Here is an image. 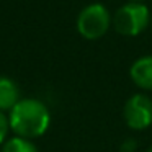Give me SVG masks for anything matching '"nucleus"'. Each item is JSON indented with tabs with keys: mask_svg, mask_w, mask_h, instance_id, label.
Here are the masks:
<instances>
[{
	"mask_svg": "<svg viewBox=\"0 0 152 152\" xmlns=\"http://www.w3.org/2000/svg\"><path fill=\"white\" fill-rule=\"evenodd\" d=\"M10 131V124H8V116L4 111H0V145L7 141V134Z\"/></svg>",
	"mask_w": 152,
	"mask_h": 152,
	"instance_id": "nucleus-8",
	"label": "nucleus"
},
{
	"mask_svg": "<svg viewBox=\"0 0 152 152\" xmlns=\"http://www.w3.org/2000/svg\"><path fill=\"white\" fill-rule=\"evenodd\" d=\"M131 80L142 90H152V56H142L129 69Z\"/></svg>",
	"mask_w": 152,
	"mask_h": 152,
	"instance_id": "nucleus-5",
	"label": "nucleus"
},
{
	"mask_svg": "<svg viewBox=\"0 0 152 152\" xmlns=\"http://www.w3.org/2000/svg\"><path fill=\"white\" fill-rule=\"evenodd\" d=\"M145 152H152V147H149V149H147V151H145Z\"/></svg>",
	"mask_w": 152,
	"mask_h": 152,
	"instance_id": "nucleus-10",
	"label": "nucleus"
},
{
	"mask_svg": "<svg viewBox=\"0 0 152 152\" xmlns=\"http://www.w3.org/2000/svg\"><path fill=\"white\" fill-rule=\"evenodd\" d=\"M2 152H39V151L31 139L13 136L2 144Z\"/></svg>",
	"mask_w": 152,
	"mask_h": 152,
	"instance_id": "nucleus-7",
	"label": "nucleus"
},
{
	"mask_svg": "<svg viewBox=\"0 0 152 152\" xmlns=\"http://www.w3.org/2000/svg\"><path fill=\"white\" fill-rule=\"evenodd\" d=\"M123 116L128 128L134 131L147 129L152 124V100L144 93H136L124 103Z\"/></svg>",
	"mask_w": 152,
	"mask_h": 152,
	"instance_id": "nucleus-4",
	"label": "nucleus"
},
{
	"mask_svg": "<svg viewBox=\"0 0 152 152\" xmlns=\"http://www.w3.org/2000/svg\"><path fill=\"white\" fill-rule=\"evenodd\" d=\"M8 124L15 136L34 139L48 131L51 124V113L41 100L21 98L8 111Z\"/></svg>",
	"mask_w": 152,
	"mask_h": 152,
	"instance_id": "nucleus-1",
	"label": "nucleus"
},
{
	"mask_svg": "<svg viewBox=\"0 0 152 152\" xmlns=\"http://www.w3.org/2000/svg\"><path fill=\"white\" fill-rule=\"evenodd\" d=\"M20 100L18 85L8 77L0 75V111H10Z\"/></svg>",
	"mask_w": 152,
	"mask_h": 152,
	"instance_id": "nucleus-6",
	"label": "nucleus"
},
{
	"mask_svg": "<svg viewBox=\"0 0 152 152\" xmlns=\"http://www.w3.org/2000/svg\"><path fill=\"white\" fill-rule=\"evenodd\" d=\"M129 2H137V4H142L144 0H129Z\"/></svg>",
	"mask_w": 152,
	"mask_h": 152,
	"instance_id": "nucleus-9",
	"label": "nucleus"
},
{
	"mask_svg": "<svg viewBox=\"0 0 152 152\" xmlns=\"http://www.w3.org/2000/svg\"><path fill=\"white\" fill-rule=\"evenodd\" d=\"M149 8L144 4L129 2L116 10L113 17V26L123 36H137L149 26Z\"/></svg>",
	"mask_w": 152,
	"mask_h": 152,
	"instance_id": "nucleus-2",
	"label": "nucleus"
},
{
	"mask_svg": "<svg viewBox=\"0 0 152 152\" xmlns=\"http://www.w3.org/2000/svg\"><path fill=\"white\" fill-rule=\"evenodd\" d=\"M110 25H111L110 12L102 4L87 5L77 18V30L85 39L102 38L110 30Z\"/></svg>",
	"mask_w": 152,
	"mask_h": 152,
	"instance_id": "nucleus-3",
	"label": "nucleus"
}]
</instances>
